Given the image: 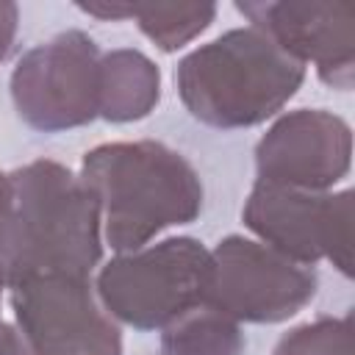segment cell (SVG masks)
<instances>
[{
  "instance_id": "obj_16",
  "label": "cell",
  "mask_w": 355,
  "mask_h": 355,
  "mask_svg": "<svg viewBox=\"0 0 355 355\" xmlns=\"http://www.w3.org/2000/svg\"><path fill=\"white\" fill-rule=\"evenodd\" d=\"M17 25H19V8L17 3L0 0V61L8 58L14 39H17Z\"/></svg>"
},
{
  "instance_id": "obj_15",
  "label": "cell",
  "mask_w": 355,
  "mask_h": 355,
  "mask_svg": "<svg viewBox=\"0 0 355 355\" xmlns=\"http://www.w3.org/2000/svg\"><path fill=\"white\" fill-rule=\"evenodd\" d=\"M11 222H14V183H11V172H0V255L3 258L11 236Z\"/></svg>"
},
{
  "instance_id": "obj_10",
  "label": "cell",
  "mask_w": 355,
  "mask_h": 355,
  "mask_svg": "<svg viewBox=\"0 0 355 355\" xmlns=\"http://www.w3.org/2000/svg\"><path fill=\"white\" fill-rule=\"evenodd\" d=\"M236 8L300 64H313L319 78L341 92L355 78V8L324 0H252Z\"/></svg>"
},
{
  "instance_id": "obj_3",
  "label": "cell",
  "mask_w": 355,
  "mask_h": 355,
  "mask_svg": "<svg viewBox=\"0 0 355 355\" xmlns=\"http://www.w3.org/2000/svg\"><path fill=\"white\" fill-rule=\"evenodd\" d=\"M11 183L8 283L31 275L89 277L103 258V214L83 178L58 161L39 158L14 169Z\"/></svg>"
},
{
  "instance_id": "obj_9",
  "label": "cell",
  "mask_w": 355,
  "mask_h": 355,
  "mask_svg": "<svg viewBox=\"0 0 355 355\" xmlns=\"http://www.w3.org/2000/svg\"><path fill=\"white\" fill-rule=\"evenodd\" d=\"M352 164L349 125L324 108H297L277 116L255 144L258 180L327 191Z\"/></svg>"
},
{
  "instance_id": "obj_11",
  "label": "cell",
  "mask_w": 355,
  "mask_h": 355,
  "mask_svg": "<svg viewBox=\"0 0 355 355\" xmlns=\"http://www.w3.org/2000/svg\"><path fill=\"white\" fill-rule=\"evenodd\" d=\"M161 100V72L141 50H111L100 58V105L108 122H136L155 111Z\"/></svg>"
},
{
  "instance_id": "obj_5",
  "label": "cell",
  "mask_w": 355,
  "mask_h": 355,
  "mask_svg": "<svg viewBox=\"0 0 355 355\" xmlns=\"http://www.w3.org/2000/svg\"><path fill=\"white\" fill-rule=\"evenodd\" d=\"M244 225L261 244L294 263L313 266L327 258L352 277V191H302L255 180L244 208Z\"/></svg>"
},
{
  "instance_id": "obj_4",
  "label": "cell",
  "mask_w": 355,
  "mask_h": 355,
  "mask_svg": "<svg viewBox=\"0 0 355 355\" xmlns=\"http://www.w3.org/2000/svg\"><path fill=\"white\" fill-rule=\"evenodd\" d=\"M208 277L211 252L191 236H172L111 258L100 269L94 291L114 322L133 330H164L202 308Z\"/></svg>"
},
{
  "instance_id": "obj_1",
  "label": "cell",
  "mask_w": 355,
  "mask_h": 355,
  "mask_svg": "<svg viewBox=\"0 0 355 355\" xmlns=\"http://www.w3.org/2000/svg\"><path fill=\"white\" fill-rule=\"evenodd\" d=\"M80 178L94 191L105 241L119 255L147 247L166 227L194 222L202 211V183L194 166L153 139L89 150Z\"/></svg>"
},
{
  "instance_id": "obj_19",
  "label": "cell",
  "mask_w": 355,
  "mask_h": 355,
  "mask_svg": "<svg viewBox=\"0 0 355 355\" xmlns=\"http://www.w3.org/2000/svg\"><path fill=\"white\" fill-rule=\"evenodd\" d=\"M3 288H8V263L0 255V300H3Z\"/></svg>"
},
{
  "instance_id": "obj_18",
  "label": "cell",
  "mask_w": 355,
  "mask_h": 355,
  "mask_svg": "<svg viewBox=\"0 0 355 355\" xmlns=\"http://www.w3.org/2000/svg\"><path fill=\"white\" fill-rule=\"evenodd\" d=\"M0 355H31L22 333L3 319H0Z\"/></svg>"
},
{
  "instance_id": "obj_2",
  "label": "cell",
  "mask_w": 355,
  "mask_h": 355,
  "mask_svg": "<svg viewBox=\"0 0 355 355\" xmlns=\"http://www.w3.org/2000/svg\"><path fill=\"white\" fill-rule=\"evenodd\" d=\"M305 64L258 28H233L180 58L175 86L189 114L219 130L275 116L302 86Z\"/></svg>"
},
{
  "instance_id": "obj_14",
  "label": "cell",
  "mask_w": 355,
  "mask_h": 355,
  "mask_svg": "<svg viewBox=\"0 0 355 355\" xmlns=\"http://www.w3.org/2000/svg\"><path fill=\"white\" fill-rule=\"evenodd\" d=\"M272 355H355L352 316H322L283 333Z\"/></svg>"
},
{
  "instance_id": "obj_12",
  "label": "cell",
  "mask_w": 355,
  "mask_h": 355,
  "mask_svg": "<svg viewBox=\"0 0 355 355\" xmlns=\"http://www.w3.org/2000/svg\"><path fill=\"white\" fill-rule=\"evenodd\" d=\"M155 355H244V336L239 322L202 305L164 327Z\"/></svg>"
},
{
  "instance_id": "obj_7",
  "label": "cell",
  "mask_w": 355,
  "mask_h": 355,
  "mask_svg": "<svg viewBox=\"0 0 355 355\" xmlns=\"http://www.w3.org/2000/svg\"><path fill=\"white\" fill-rule=\"evenodd\" d=\"M319 277L311 266L294 263L272 247L225 236L211 250V277L205 308L252 324H275L291 319L316 294Z\"/></svg>"
},
{
  "instance_id": "obj_8",
  "label": "cell",
  "mask_w": 355,
  "mask_h": 355,
  "mask_svg": "<svg viewBox=\"0 0 355 355\" xmlns=\"http://www.w3.org/2000/svg\"><path fill=\"white\" fill-rule=\"evenodd\" d=\"M8 288L31 355H122L119 324L100 305L89 277L31 275Z\"/></svg>"
},
{
  "instance_id": "obj_6",
  "label": "cell",
  "mask_w": 355,
  "mask_h": 355,
  "mask_svg": "<svg viewBox=\"0 0 355 355\" xmlns=\"http://www.w3.org/2000/svg\"><path fill=\"white\" fill-rule=\"evenodd\" d=\"M100 50L83 31H64L31 47L11 72L19 119L42 133H61L97 119Z\"/></svg>"
},
{
  "instance_id": "obj_17",
  "label": "cell",
  "mask_w": 355,
  "mask_h": 355,
  "mask_svg": "<svg viewBox=\"0 0 355 355\" xmlns=\"http://www.w3.org/2000/svg\"><path fill=\"white\" fill-rule=\"evenodd\" d=\"M78 8L97 19H130V3H78Z\"/></svg>"
},
{
  "instance_id": "obj_13",
  "label": "cell",
  "mask_w": 355,
  "mask_h": 355,
  "mask_svg": "<svg viewBox=\"0 0 355 355\" xmlns=\"http://www.w3.org/2000/svg\"><path fill=\"white\" fill-rule=\"evenodd\" d=\"M214 17V3H130V19L164 53H175L197 39Z\"/></svg>"
}]
</instances>
